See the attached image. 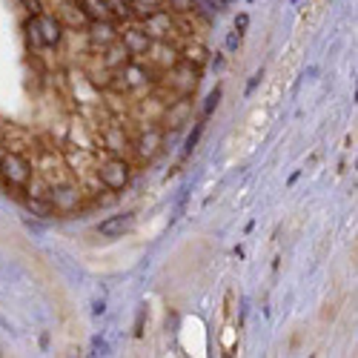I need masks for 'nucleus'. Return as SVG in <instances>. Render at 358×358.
Here are the masks:
<instances>
[{
  "instance_id": "f257e3e1",
  "label": "nucleus",
  "mask_w": 358,
  "mask_h": 358,
  "mask_svg": "<svg viewBox=\"0 0 358 358\" xmlns=\"http://www.w3.org/2000/svg\"><path fill=\"white\" fill-rule=\"evenodd\" d=\"M95 152H98V166H95V172H98V178H101L103 189H112V192L127 189L129 181H132V175H135L132 158H127V155H106V152H101V149H95Z\"/></svg>"
},
{
  "instance_id": "f03ea898",
  "label": "nucleus",
  "mask_w": 358,
  "mask_h": 358,
  "mask_svg": "<svg viewBox=\"0 0 358 358\" xmlns=\"http://www.w3.org/2000/svg\"><path fill=\"white\" fill-rule=\"evenodd\" d=\"M164 152V127L158 124H141L132 132V164H152Z\"/></svg>"
},
{
  "instance_id": "7ed1b4c3",
  "label": "nucleus",
  "mask_w": 358,
  "mask_h": 358,
  "mask_svg": "<svg viewBox=\"0 0 358 358\" xmlns=\"http://www.w3.org/2000/svg\"><path fill=\"white\" fill-rule=\"evenodd\" d=\"M158 83L166 89L172 98H192L198 83H201V69L192 66V64H187V61H178L172 69H166L158 78Z\"/></svg>"
},
{
  "instance_id": "20e7f679",
  "label": "nucleus",
  "mask_w": 358,
  "mask_h": 358,
  "mask_svg": "<svg viewBox=\"0 0 358 358\" xmlns=\"http://www.w3.org/2000/svg\"><path fill=\"white\" fill-rule=\"evenodd\" d=\"M35 175L32 158L15 155V152H0V184L12 192H23L29 178Z\"/></svg>"
},
{
  "instance_id": "39448f33",
  "label": "nucleus",
  "mask_w": 358,
  "mask_h": 358,
  "mask_svg": "<svg viewBox=\"0 0 358 358\" xmlns=\"http://www.w3.org/2000/svg\"><path fill=\"white\" fill-rule=\"evenodd\" d=\"M0 149L3 152H15V155H26L35 158V152L41 149V138L20 124H3L0 127Z\"/></svg>"
},
{
  "instance_id": "423d86ee",
  "label": "nucleus",
  "mask_w": 358,
  "mask_h": 358,
  "mask_svg": "<svg viewBox=\"0 0 358 358\" xmlns=\"http://www.w3.org/2000/svg\"><path fill=\"white\" fill-rule=\"evenodd\" d=\"M138 23L143 26V32L152 41H172L181 43V32H178V17L169 9H152L149 15L138 17Z\"/></svg>"
},
{
  "instance_id": "0eeeda50",
  "label": "nucleus",
  "mask_w": 358,
  "mask_h": 358,
  "mask_svg": "<svg viewBox=\"0 0 358 358\" xmlns=\"http://www.w3.org/2000/svg\"><path fill=\"white\" fill-rule=\"evenodd\" d=\"M49 201L55 206V215H75V213L86 210V203H89V198L83 195V189H80L78 181L52 187L49 189Z\"/></svg>"
},
{
  "instance_id": "6e6552de",
  "label": "nucleus",
  "mask_w": 358,
  "mask_h": 358,
  "mask_svg": "<svg viewBox=\"0 0 358 358\" xmlns=\"http://www.w3.org/2000/svg\"><path fill=\"white\" fill-rule=\"evenodd\" d=\"M143 61L158 75H164L166 69H172L178 61H181V52H178V43H172V41H152L149 49L143 52Z\"/></svg>"
},
{
  "instance_id": "1a4fd4ad",
  "label": "nucleus",
  "mask_w": 358,
  "mask_h": 358,
  "mask_svg": "<svg viewBox=\"0 0 358 358\" xmlns=\"http://www.w3.org/2000/svg\"><path fill=\"white\" fill-rule=\"evenodd\" d=\"M32 20H35V26H38V35H41V41H43V46L46 49H61L64 46V41H66V26L55 17V12H38V15H32Z\"/></svg>"
},
{
  "instance_id": "9d476101",
  "label": "nucleus",
  "mask_w": 358,
  "mask_h": 358,
  "mask_svg": "<svg viewBox=\"0 0 358 358\" xmlns=\"http://www.w3.org/2000/svg\"><path fill=\"white\" fill-rule=\"evenodd\" d=\"M117 32H121V23L106 17V20H89L83 29V38L92 52H101L103 46H109L112 41H117Z\"/></svg>"
},
{
  "instance_id": "9b49d317",
  "label": "nucleus",
  "mask_w": 358,
  "mask_h": 358,
  "mask_svg": "<svg viewBox=\"0 0 358 358\" xmlns=\"http://www.w3.org/2000/svg\"><path fill=\"white\" fill-rule=\"evenodd\" d=\"M117 41L127 46V52L132 57H143V52L149 49V43H152V38L143 32V26L138 20H124L121 23V32H117Z\"/></svg>"
},
{
  "instance_id": "f8f14e48",
  "label": "nucleus",
  "mask_w": 358,
  "mask_h": 358,
  "mask_svg": "<svg viewBox=\"0 0 358 358\" xmlns=\"http://www.w3.org/2000/svg\"><path fill=\"white\" fill-rule=\"evenodd\" d=\"M192 98H172L166 106H164V117H161V124L164 129H181L192 121Z\"/></svg>"
},
{
  "instance_id": "ddd939ff",
  "label": "nucleus",
  "mask_w": 358,
  "mask_h": 358,
  "mask_svg": "<svg viewBox=\"0 0 358 358\" xmlns=\"http://www.w3.org/2000/svg\"><path fill=\"white\" fill-rule=\"evenodd\" d=\"M55 17L61 20L69 32H83L89 23V17L78 6V0H55Z\"/></svg>"
},
{
  "instance_id": "4468645a",
  "label": "nucleus",
  "mask_w": 358,
  "mask_h": 358,
  "mask_svg": "<svg viewBox=\"0 0 358 358\" xmlns=\"http://www.w3.org/2000/svg\"><path fill=\"white\" fill-rule=\"evenodd\" d=\"M135 229V213H121V215H112L106 221L98 224V235L101 238H109V241H115V238H124Z\"/></svg>"
},
{
  "instance_id": "2eb2a0df",
  "label": "nucleus",
  "mask_w": 358,
  "mask_h": 358,
  "mask_svg": "<svg viewBox=\"0 0 358 358\" xmlns=\"http://www.w3.org/2000/svg\"><path fill=\"white\" fill-rule=\"evenodd\" d=\"M178 52H181V61H187L198 69H203L206 64H210V55H213L201 38H184L181 43H178Z\"/></svg>"
},
{
  "instance_id": "dca6fc26",
  "label": "nucleus",
  "mask_w": 358,
  "mask_h": 358,
  "mask_svg": "<svg viewBox=\"0 0 358 358\" xmlns=\"http://www.w3.org/2000/svg\"><path fill=\"white\" fill-rule=\"evenodd\" d=\"M98 57H101V64H103L106 69H112V72H117L127 61H132V55L127 52V46H124L121 41H112L109 46H103V49L98 52Z\"/></svg>"
},
{
  "instance_id": "f3484780",
  "label": "nucleus",
  "mask_w": 358,
  "mask_h": 358,
  "mask_svg": "<svg viewBox=\"0 0 358 358\" xmlns=\"http://www.w3.org/2000/svg\"><path fill=\"white\" fill-rule=\"evenodd\" d=\"M78 6H80V12H83L89 20H106V17H112L109 0H78ZM112 20H115V17H112Z\"/></svg>"
},
{
  "instance_id": "a211bd4d",
  "label": "nucleus",
  "mask_w": 358,
  "mask_h": 358,
  "mask_svg": "<svg viewBox=\"0 0 358 358\" xmlns=\"http://www.w3.org/2000/svg\"><path fill=\"white\" fill-rule=\"evenodd\" d=\"M109 12L117 23H124V20H135V6H132V0H109Z\"/></svg>"
},
{
  "instance_id": "6ab92c4d",
  "label": "nucleus",
  "mask_w": 358,
  "mask_h": 358,
  "mask_svg": "<svg viewBox=\"0 0 358 358\" xmlns=\"http://www.w3.org/2000/svg\"><path fill=\"white\" fill-rule=\"evenodd\" d=\"M164 6L172 15H192L195 12V0H164Z\"/></svg>"
},
{
  "instance_id": "aec40b11",
  "label": "nucleus",
  "mask_w": 358,
  "mask_h": 358,
  "mask_svg": "<svg viewBox=\"0 0 358 358\" xmlns=\"http://www.w3.org/2000/svg\"><path fill=\"white\" fill-rule=\"evenodd\" d=\"M201 132H203V124H195V129H192V132H189V138H187V155H192V149L198 146Z\"/></svg>"
},
{
  "instance_id": "412c9836",
  "label": "nucleus",
  "mask_w": 358,
  "mask_h": 358,
  "mask_svg": "<svg viewBox=\"0 0 358 358\" xmlns=\"http://www.w3.org/2000/svg\"><path fill=\"white\" fill-rule=\"evenodd\" d=\"M218 101H221V89H215V92H213L210 98H206V109H203V115H206V117L213 115V109L218 106Z\"/></svg>"
},
{
  "instance_id": "4be33fe9",
  "label": "nucleus",
  "mask_w": 358,
  "mask_h": 358,
  "mask_svg": "<svg viewBox=\"0 0 358 358\" xmlns=\"http://www.w3.org/2000/svg\"><path fill=\"white\" fill-rule=\"evenodd\" d=\"M238 46H241V32H232V35L227 38V49H229V52H235Z\"/></svg>"
},
{
  "instance_id": "5701e85b",
  "label": "nucleus",
  "mask_w": 358,
  "mask_h": 358,
  "mask_svg": "<svg viewBox=\"0 0 358 358\" xmlns=\"http://www.w3.org/2000/svg\"><path fill=\"white\" fill-rule=\"evenodd\" d=\"M247 23H250V17H247V15H238V17H235V32H244Z\"/></svg>"
},
{
  "instance_id": "b1692460",
  "label": "nucleus",
  "mask_w": 358,
  "mask_h": 358,
  "mask_svg": "<svg viewBox=\"0 0 358 358\" xmlns=\"http://www.w3.org/2000/svg\"><path fill=\"white\" fill-rule=\"evenodd\" d=\"M92 313H95V315H103V313H106V304H103V301H98V304H95V310H92Z\"/></svg>"
}]
</instances>
